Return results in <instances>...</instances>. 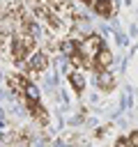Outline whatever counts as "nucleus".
Returning a JSON list of instances; mask_svg holds the SVG:
<instances>
[{
    "instance_id": "20e7f679",
    "label": "nucleus",
    "mask_w": 138,
    "mask_h": 147,
    "mask_svg": "<svg viewBox=\"0 0 138 147\" xmlns=\"http://www.w3.org/2000/svg\"><path fill=\"white\" fill-rule=\"evenodd\" d=\"M28 115L32 117V122H34L39 129H46V126L51 124V115H48V110H46V106H44L41 101H37L32 108H28Z\"/></svg>"
},
{
    "instance_id": "f257e3e1",
    "label": "nucleus",
    "mask_w": 138,
    "mask_h": 147,
    "mask_svg": "<svg viewBox=\"0 0 138 147\" xmlns=\"http://www.w3.org/2000/svg\"><path fill=\"white\" fill-rule=\"evenodd\" d=\"M101 44H103V37H101V34H97V32H87V34L80 39L78 51L90 60V57H94V53L101 48Z\"/></svg>"
},
{
    "instance_id": "423d86ee",
    "label": "nucleus",
    "mask_w": 138,
    "mask_h": 147,
    "mask_svg": "<svg viewBox=\"0 0 138 147\" xmlns=\"http://www.w3.org/2000/svg\"><path fill=\"white\" fill-rule=\"evenodd\" d=\"M126 142H129V147H138V129H131L126 133Z\"/></svg>"
},
{
    "instance_id": "f03ea898",
    "label": "nucleus",
    "mask_w": 138,
    "mask_h": 147,
    "mask_svg": "<svg viewBox=\"0 0 138 147\" xmlns=\"http://www.w3.org/2000/svg\"><path fill=\"white\" fill-rule=\"evenodd\" d=\"M94 85H97V90L103 92V94L115 92V87H117L115 74H110V69H101V71H97V74H94Z\"/></svg>"
},
{
    "instance_id": "0eeeda50",
    "label": "nucleus",
    "mask_w": 138,
    "mask_h": 147,
    "mask_svg": "<svg viewBox=\"0 0 138 147\" xmlns=\"http://www.w3.org/2000/svg\"><path fill=\"white\" fill-rule=\"evenodd\" d=\"M110 129H113L110 124H106V126H99V129H94V138H97V140H101V138H103V136H106V133H108Z\"/></svg>"
},
{
    "instance_id": "6e6552de",
    "label": "nucleus",
    "mask_w": 138,
    "mask_h": 147,
    "mask_svg": "<svg viewBox=\"0 0 138 147\" xmlns=\"http://www.w3.org/2000/svg\"><path fill=\"white\" fill-rule=\"evenodd\" d=\"M113 147H129L126 136H117V138H115V142H113Z\"/></svg>"
},
{
    "instance_id": "1a4fd4ad",
    "label": "nucleus",
    "mask_w": 138,
    "mask_h": 147,
    "mask_svg": "<svg viewBox=\"0 0 138 147\" xmlns=\"http://www.w3.org/2000/svg\"><path fill=\"white\" fill-rule=\"evenodd\" d=\"M67 147H87V145H85V142H80V140L76 138V140H71V142H69Z\"/></svg>"
},
{
    "instance_id": "39448f33",
    "label": "nucleus",
    "mask_w": 138,
    "mask_h": 147,
    "mask_svg": "<svg viewBox=\"0 0 138 147\" xmlns=\"http://www.w3.org/2000/svg\"><path fill=\"white\" fill-rule=\"evenodd\" d=\"M67 62H69V67H71V69L87 71V62H90V60H87V57H85V55H83V53L76 48V51H71V53L67 55Z\"/></svg>"
},
{
    "instance_id": "7ed1b4c3",
    "label": "nucleus",
    "mask_w": 138,
    "mask_h": 147,
    "mask_svg": "<svg viewBox=\"0 0 138 147\" xmlns=\"http://www.w3.org/2000/svg\"><path fill=\"white\" fill-rule=\"evenodd\" d=\"M67 80H69L71 90H74L78 96H80V94H85V87H87V80H85V71L67 67Z\"/></svg>"
}]
</instances>
